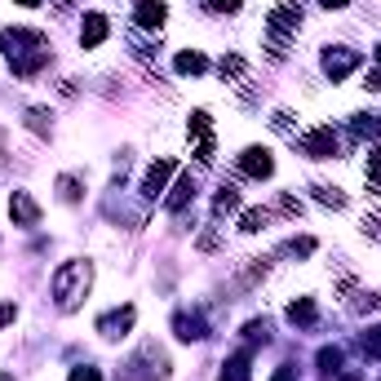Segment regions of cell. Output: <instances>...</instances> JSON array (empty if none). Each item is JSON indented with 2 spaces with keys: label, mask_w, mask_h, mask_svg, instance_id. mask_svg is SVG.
Masks as SVG:
<instances>
[{
  "label": "cell",
  "mask_w": 381,
  "mask_h": 381,
  "mask_svg": "<svg viewBox=\"0 0 381 381\" xmlns=\"http://www.w3.org/2000/svg\"><path fill=\"white\" fill-rule=\"evenodd\" d=\"M226 381H248V359H244V355H235V359L226 364Z\"/></svg>",
  "instance_id": "obj_17"
},
{
  "label": "cell",
  "mask_w": 381,
  "mask_h": 381,
  "mask_svg": "<svg viewBox=\"0 0 381 381\" xmlns=\"http://www.w3.org/2000/svg\"><path fill=\"white\" fill-rule=\"evenodd\" d=\"M364 89H373V94H381V71H373V76L364 80Z\"/></svg>",
  "instance_id": "obj_25"
},
{
  "label": "cell",
  "mask_w": 381,
  "mask_h": 381,
  "mask_svg": "<svg viewBox=\"0 0 381 381\" xmlns=\"http://www.w3.org/2000/svg\"><path fill=\"white\" fill-rule=\"evenodd\" d=\"M18 5H27V9H36V5H40V0H18Z\"/></svg>",
  "instance_id": "obj_28"
},
{
  "label": "cell",
  "mask_w": 381,
  "mask_h": 381,
  "mask_svg": "<svg viewBox=\"0 0 381 381\" xmlns=\"http://www.w3.org/2000/svg\"><path fill=\"white\" fill-rule=\"evenodd\" d=\"M359 67V53H350V49H328L324 53V71H328L332 80H341L346 71H355Z\"/></svg>",
  "instance_id": "obj_5"
},
{
  "label": "cell",
  "mask_w": 381,
  "mask_h": 381,
  "mask_svg": "<svg viewBox=\"0 0 381 381\" xmlns=\"http://www.w3.org/2000/svg\"><path fill=\"white\" fill-rule=\"evenodd\" d=\"M187 200H195V182H191V178H182L178 187H173V195H169V209H182Z\"/></svg>",
  "instance_id": "obj_13"
},
{
  "label": "cell",
  "mask_w": 381,
  "mask_h": 381,
  "mask_svg": "<svg viewBox=\"0 0 381 381\" xmlns=\"http://www.w3.org/2000/svg\"><path fill=\"white\" fill-rule=\"evenodd\" d=\"M178 337L182 341H200L204 337V324L195 319V315H178Z\"/></svg>",
  "instance_id": "obj_11"
},
{
  "label": "cell",
  "mask_w": 381,
  "mask_h": 381,
  "mask_svg": "<svg viewBox=\"0 0 381 381\" xmlns=\"http://www.w3.org/2000/svg\"><path fill=\"white\" fill-rule=\"evenodd\" d=\"M178 71L182 76H200V71H209V58L204 53H178Z\"/></svg>",
  "instance_id": "obj_10"
},
{
  "label": "cell",
  "mask_w": 381,
  "mask_h": 381,
  "mask_svg": "<svg viewBox=\"0 0 381 381\" xmlns=\"http://www.w3.org/2000/svg\"><path fill=\"white\" fill-rule=\"evenodd\" d=\"M302 151L315 155V160H328L332 151H337V137H332V129H315V133L302 137Z\"/></svg>",
  "instance_id": "obj_3"
},
{
  "label": "cell",
  "mask_w": 381,
  "mask_h": 381,
  "mask_svg": "<svg viewBox=\"0 0 381 381\" xmlns=\"http://www.w3.org/2000/svg\"><path fill=\"white\" fill-rule=\"evenodd\" d=\"M239 0H209V14H235Z\"/></svg>",
  "instance_id": "obj_20"
},
{
  "label": "cell",
  "mask_w": 381,
  "mask_h": 381,
  "mask_svg": "<svg viewBox=\"0 0 381 381\" xmlns=\"http://www.w3.org/2000/svg\"><path fill=\"white\" fill-rule=\"evenodd\" d=\"M169 173H173V160H160V164H151V169H146V182H142V191L155 200V195L164 191V182H169Z\"/></svg>",
  "instance_id": "obj_8"
},
{
  "label": "cell",
  "mask_w": 381,
  "mask_h": 381,
  "mask_svg": "<svg viewBox=\"0 0 381 381\" xmlns=\"http://www.w3.org/2000/svg\"><path fill=\"white\" fill-rule=\"evenodd\" d=\"M58 187H62V200H76V195H80V191H76V182H71V178H62Z\"/></svg>",
  "instance_id": "obj_23"
},
{
  "label": "cell",
  "mask_w": 381,
  "mask_h": 381,
  "mask_svg": "<svg viewBox=\"0 0 381 381\" xmlns=\"http://www.w3.org/2000/svg\"><path fill=\"white\" fill-rule=\"evenodd\" d=\"M262 226H266V213H262V209H248L244 222H239V231H248V235H253V231H262Z\"/></svg>",
  "instance_id": "obj_18"
},
{
  "label": "cell",
  "mask_w": 381,
  "mask_h": 381,
  "mask_svg": "<svg viewBox=\"0 0 381 381\" xmlns=\"http://www.w3.org/2000/svg\"><path fill=\"white\" fill-rule=\"evenodd\" d=\"M218 71H222V76H226V80H235V76H244V58H235V53H226V58H222V62H218Z\"/></svg>",
  "instance_id": "obj_16"
},
{
  "label": "cell",
  "mask_w": 381,
  "mask_h": 381,
  "mask_svg": "<svg viewBox=\"0 0 381 381\" xmlns=\"http://www.w3.org/2000/svg\"><path fill=\"white\" fill-rule=\"evenodd\" d=\"M280 209L288 213V218H297V213H302V200H293V195H280Z\"/></svg>",
  "instance_id": "obj_21"
},
{
  "label": "cell",
  "mask_w": 381,
  "mask_h": 381,
  "mask_svg": "<svg viewBox=\"0 0 381 381\" xmlns=\"http://www.w3.org/2000/svg\"><path fill=\"white\" fill-rule=\"evenodd\" d=\"M5 319H14V306H9V302H0V324H5Z\"/></svg>",
  "instance_id": "obj_26"
},
{
  "label": "cell",
  "mask_w": 381,
  "mask_h": 381,
  "mask_svg": "<svg viewBox=\"0 0 381 381\" xmlns=\"http://www.w3.org/2000/svg\"><path fill=\"white\" fill-rule=\"evenodd\" d=\"M164 0H137V27H160L164 23Z\"/></svg>",
  "instance_id": "obj_9"
},
{
  "label": "cell",
  "mask_w": 381,
  "mask_h": 381,
  "mask_svg": "<svg viewBox=\"0 0 381 381\" xmlns=\"http://www.w3.org/2000/svg\"><path fill=\"white\" fill-rule=\"evenodd\" d=\"M368 169H373V182H381V151H373V160H368Z\"/></svg>",
  "instance_id": "obj_24"
},
{
  "label": "cell",
  "mask_w": 381,
  "mask_h": 381,
  "mask_svg": "<svg viewBox=\"0 0 381 381\" xmlns=\"http://www.w3.org/2000/svg\"><path fill=\"white\" fill-rule=\"evenodd\" d=\"M324 5H328V9H341V5H350V0H324Z\"/></svg>",
  "instance_id": "obj_27"
},
{
  "label": "cell",
  "mask_w": 381,
  "mask_h": 381,
  "mask_svg": "<svg viewBox=\"0 0 381 381\" xmlns=\"http://www.w3.org/2000/svg\"><path fill=\"white\" fill-rule=\"evenodd\" d=\"M71 381H102L94 368H76V373H71Z\"/></svg>",
  "instance_id": "obj_22"
},
{
  "label": "cell",
  "mask_w": 381,
  "mask_h": 381,
  "mask_svg": "<svg viewBox=\"0 0 381 381\" xmlns=\"http://www.w3.org/2000/svg\"><path fill=\"white\" fill-rule=\"evenodd\" d=\"M315 200L328 204V209H346V195H341L337 187H315Z\"/></svg>",
  "instance_id": "obj_14"
},
{
  "label": "cell",
  "mask_w": 381,
  "mask_h": 381,
  "mask_svg": "<svg viewBox=\"0 0 381 381\" xmlns=\"http://www.w3.org/2000/svg\"><path fill=\"white\" fill-rule=\"evenodd\" d=\"M235 204H239V191H235V187H222L218 200H213V213H231Z\"/></svg>",
  "instance_id": "obj_15"
},
{
  "label": "cell",
  "mask_w": 381,
  "mask_h": 381,
  "mask_svg": "<svg viewBox=\"0 0 381 381\" xmlns=\"http://www.w3.org/2000/svg\"><path fill=\"white\" fill-rule=\"evenodd\" d=\"M288 319H293V324H315V302H306V297H302V302H293V306H288Z\"/></svg>",
  "instance_id": "obj_12"
},
{
  "label": "cell",
  "mask_w": 381,
  "mask_h": 381,
  "mask_svg": "<svg viewBox=\"0 0 381 381\" xmlns=\"http://www.w3.org/2000/svg\"><path fill=\"white\" fill-rule=\"evenodd\" d=\"M102 40H107V18H102V14H89L85 27H80V44H85V49H94V44H102Z\"/></svg>",
  "instance_id": "obj_7"
},
{
  "label": "cell",
  "mask_w": 381,
  "mask_h": 381,
  "mask_svg": "<svg viewBox=\"0 0 381 381\" xmlns=\"http://www.w3.org/2000/svg\"><path fill=\"white\" fill-rule=\"evenodd\" d=\"M129 328H133V306H124V311H111V315H102V319H98V332H102V337H111V341L124 337Z\"/></svg>",
  "instance_id": "obj_4"
},
{
  "label": "cell",
  "mask_w": 381,
  "mask_h": 381,
  "mask_svg": "<svg viewBox=\"0 0 381 381\" xmlns=\"http://www.w3.org/2000/svg\"><path fill=\"white\" fill-rule=\"evenodd\" d=\"M9 213H14V222H23V226H36V222H40V209H36V200L27 191L9 195Z\"/></svg>",
  "instance_id": "obj_6"
},
{
  "label": "cell",
  "mask_w": 381,
  "mask_h": 381,
  "mask_svg": "<svg viewBox=\"0 0 381 381\" xmlns=\"http://www.w3.org/2000/svg\"><path fill=\"white\" fill-rule=\"evenodd\" d=\"M377 62H381V44H377Z\"/></svg>",
  "instance_id": "obj_29"
},
{
  "label": "cell",
  "mask_w": 381,
  "mask_h": 381,
  "mask_svg": "<svg viewBox=\"0 0 381 381\" xmlns=\"http://www.w3.org/2000/svg\"><path fill=\"white\" fill-rule=\"evenodd\" d=\"M191 133L195 137H209V111H195V116H191Z\"/></svg>",
  "instance_id": "obj_19"
},
{
  "label": "cell",
  "mask_w": 381,
  "mask_h": 381,
  "mask_svg": "<svg viewBox=\"0 0 381 381\" xmlns=\"http://www.w3.org/2000/svg\"><path fill=\"white\" fill-rule=\"evenodd\" d=\"M271 169H275V160L262 146H248V151L239 155V173H248V178H271Z\"/></svg>",
  "instance_id": "obj_2"
},
{
  "label": "cell",
  "mask_w": 381,
  "mask_h": 381,
  "mask_svg": "<svg viewBox=\"0 0 381 381\" xmlns=\"http://www.w3.org/2000/svg\"><path fill=\"white\" fill-rule=\"evenodd\" d=\"M94 284V266L89 262H67L58 275H53V297H58V311H76L80 297Z\"/></svg>",
  "instance_id": "obj_1"
}]
</instances>
